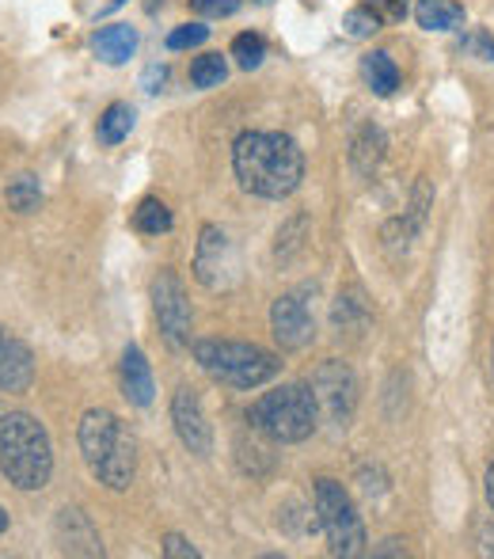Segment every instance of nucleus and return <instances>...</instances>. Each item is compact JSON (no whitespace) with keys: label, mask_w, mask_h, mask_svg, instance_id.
<instances>
[{"label":"nucleus","mask_w":494,"mask_h":559,"mask_svg":"<svg viewBox=\"0 0 494 559\" xmlns=\"http://www.w3.org/2000/svg\"><path fill=\"white\" fill-rule=\"evenodd\" d=\"M232 171L255 199H289L304 179V153L289 133L248 130L232 145Z\"/></svg>","instance_id":"1"},{"label":"nucleus","mask_w":494,"mask_h":559,"mask_svg":"<svg viewBox=\"0 0 494 559\" xmlns=\"http://www.w3.org/2000/svg\"><path fill=\"white\" fill-rule=\"evenodd\" d=\"M0 476L20 491H43L53 476V445L27 412L0 415Z\"/></svg>","instance_id":"2"},{"label":"nucleus","mask_w":494,"mask_h":559,"mask_svg":"<svg viewBox=\"0 0 494 559\" xmlns=\"http://www.w3.org/2000/svg\"><path fill=\"white\" fill-rule=\"evenodd\" d=\"M76 442H81L84 464L88 472L111 491H125L133 484V472H137V453H133V438L125 435L122 419L107 407H92L84 412L81 430H76Z\"/></svg>","instance_id":"3"},{"label":"nucleus","mask_w":494,"mask_h":559,"mask_svg":"<svg viewBox=\"0 0 494 559\" xmlns=\"http://www.w3.org/2000/svg\"><path fill=\"white\" fill-rule=\"evenodd\" d=\"M248 423L258 435L270 438V442L297 445L316 435L320 407H316L312 389H304V384H281V389L266 392V396H258L255 404H251Z\"/></svg>","instance_id":"4"},{"label":"nucleus","mask_w":494,"mask_h":559,"mask_svg":"<svg viewBox=\"0 0 494 559\" xmlns=\"http://www.w3.org/2000/svg\"><path fill=\"white\" fill-rule=\"evenodd\" d=\"M194 361L229 389H258L281 369V361L270 350L255 343H237V338H198Z\"/></svg>","instance_id":"5"},{"label":"nucleus","mask_w":494,"mask_h":559,"mask_svg":"<svg viewBox=\"0 0 494 559\" xmlns=\"http://www.w3.org/2000/svg\"><path fill=\"white\" fill-rule=\"evenodd\" d=\"M312 495H316V525L324 530L332 556H342V559L365 556L370 537H365L362 514H358L347 487H342L339 479H316V491Z\"/></svg>","instance_id":"6"},{"label":"nucleus","mask_w":494,"mask_h":559,"mask_svg":"<svg viewBox=\"0 0 494 559\" xmlns=\"http://www.w3.org/2000/svg\"><path fill=\"white\" fill-rule=\"evenodd\" d=\"M312 396H316V407L335 430H347L350 419L358 412V377L347 361L332 358V361H320L312 369Z\"/></svg>","instance_id":"7"},{"label":"nucleus","mask_w":494,"mask_h":559,"mask_svg":"<svg viewBox=\"0 0 494 559\" xmlns=\"http://www.w3.org/2000/svg\"><path fill=\"white\" fill-rule=\"evenodd\" d=\"M194 278L214 294H225L240 282V255L221 225H202L194 248Z\"/></svg>","instance_id":"8"},{"label":"nucleus","mask_w":494,"mask_h":559,"mask_svg":"<svg viewBox=\"0 0 494 559\" xmlns=\"http://www.w3.org/2000/svg\"><path fill=\"white\" fill-rule=\"evenodd\" d=\"M153 312L160 320L168 346L179 350V346L191 343V301H186V289L176 271H160L153 278Z\"/></svg>","instance_id":"9"},{"label":"nucleus","mask_w":494,"mask_h":559,"mask_svg":"<svg viewBox=\"0 0 494 559\" xmlns=\"http://www.w3.org/2000/svg\"><path fill=\"white\" fill-rule=\"evenodd\" d=\"M171 423H176L179 442L191 449L194 456H209L214 453V427L206 419V407H202V396L194 389H179L171 396Z\"/></svg>","instance_id":"10"},{"label":"nucleus","mask_w":494,"mask_h":559,"mask_svg":"<svg viewBox=\"0 0 494 559\" xmlns=\"http://www.w3.org/2000/svg\"><path fill=\"white\" fill-rule=\"evenodd\" d=\"M270 332L278 338L281 350H304L316 338V324H312L309 305L297 294H281L270 305Z\"/></svg>","instance_id":"11"},{"label":"nucleus","mask_w":494,"mask_h":559,"mask_svg":"<svg viewBox=\"0 0 494 559\" xmlns=\"http://www.w3.org/2000/svg\"><path fill=\"white\" fill-rule=\"evenodd\" d=\"M53 533H58L61 552H69V556H104V540H99V530L92 525V518L84 514L81 507L58 510Z\"/></svg>","instance_id":"12"},{"label":"nucleus","mask_w":494,"mask_h":559,"mask_svg":"<svg viewBox=\"0 0 494 559\" xmlns=\"http://www.w3.org/2000/svg\"><path fill=\"white\" fill-rule=\"evenodd\" d=\"M31 384H35V354L23 338L8 335L0 328V389L27 392Z\"/></svg>","instance_id":"13"},{"label":"nucleus","mask_w":494,"mask_h":559,"mask_svg":"<svg viewBox=\"0 0 494 559\" xmlns=\"http://www.w3.org/2000/svg\"><path fill=\"white\" fill-rule=\"evenodd\" d=\"M122 396L137 407H148L156 396L153 369H148V358L141 346H125L122 350Z\"/></svg>","instance_id":"14"},{"label":"nucleus","mask_w":494,"mask_h":559,"mask_svg":"<svg viewBox=\"0 0 494 559\" xmlns=\"http://www.w3.org/2000/svg\"><path fill=\"white\" fill-rule=\"evenodd\" d=\"M92 50H96L99 61L107 66H122L137 53V31L130 23H111V27H99L96 38H92Z\"/></svg>","instance_id":"15"},{"label":"nucleus","mask_w":494,"mask_h":559,"mask_svg":"<svg viewBox=\"0 0 494 559\" xmlns=\"http://www.w3.org/2000/svg\"><path fill=\"white\" fill-rule=\"evenodd\" d=\"M384 148H388L384 130L376 122H365L362 130L354 133V141H350V164H354L358 176H373V171L381 168Z\"/></svg>","instance_id":"16"},{"label":"nucleus","mask_w":494,"mask_h":559,"mask_svg":"<svg viewBox=\"0 0 494 559\" xmlns=\"http://www.w3.org/2000/svg\"><path fill=\"white\" fill-rule=\"evenodd\" d=\"M414 20H419L422 31H457L465 27V8L453 4V0H419Z\"/></svg>","instance_id":"17"},{"label":"nucleus","mask_w":494,"mask_h":559,"mask_svg":"<svg viewBox=\"0 0 494 559\" xmlns=\"http://www.w3.org/2000/svg\"><path fill=\"white\" fill-rule=\"evenodd\" d=\"M362 81L370 84L376 96H391L399 88V66L391 61V53L373 50L362 58Z\"/></svg>","instance_id":"18"},{"label":"nucleus","mask_w":494,"mask_h":559,"mask_svg":"<svg viewBox=\"0 0 494 559\" xmlns=\"http://www.w3.org/2000/svg\"><path fill=\"white\" fill-rule=\"evenodd\" d=\"M4 199H8V210H15V214H35V210L43 206V187H38L35 176H15L12 183H8Z\"/></svg>","instance_id":"19"},{"label":"nucleus","mask_w":494,"mask_h":559,"mask_svg":"<svg viewBox=\"0 0 494 559\" xmlns=\"http://www.w3.org/2000/svg\"><path fill=\"white\" fill-rule=\"evenodd\" d=\"M171 210L164 206L160 199H145L137 210H133V228L145 236H160V233H171Z\"/></svg>","instance_id":"20"},{"label":"nucleus","mask_w":494,"mask_h":559,"mask_svg":"<svg viewBox=\"0 0 494 559\" xmlns=\"http://www.w3.org/2000/svg\"><path fill=\"white\" fill-rule=\"evenodd\" d=\"M133 130V107L130 104H111L99 118V141L104 145H119V141L130 138Z\"/></svg>","instance_id":"21"},{"label":"nucleus","mask_w":494,"mask_h":559,"mask_svg":"<svg viewBox=\"0 0 494 559\" xmlns=\"http://www.w3.org/2000/svg\"><path fill=\"white\" fill-rule=\"evenodd\" d=\"M332 320H335V332H347V335H358L365 324H370V312H365V305L358 301V297H350V294H339V301H335V312H332Z\"/></svg>","instance_id":"22"},{"label":"nucleus","mask_w":494,"mask_h":559,"mask_svg":"<svg viewBox=\"0 0 494 559\" xmlns=\"http://www.w3.org/2000/svg\"><path fill=\"white\" fill-rule=\"evenodd\" d=\"M225 76H229V66H225L221 53H202V58H194V66H191L194 88H217Z\"/></svg>","instance_id":"23"},{"label":"nucleus","mask_w":494,"mask_h":559,"mask_svg":"<svg viewBox=\"0 0 494 559\" xmlns=\"http://www.w3.org/2000/svg\"><path fill=\"white\" fill-rule=\"evenodd\" d=\"M232 58H237L240 69H258L266 58V43L258 35H251V31H244V35L232 38Z\"/></svg>","instance_id":"24"},{"label":"nucleus","mask_w":494,"mask_h":559,"mask_svg":"<svg viewBox=\"0 0 494 559\" xmlns=\"http://www.w3.org/2000/svg\"><path fill=\"white\" fill-rule=\"evenodd\" d=\"M342 31H347L350 38H370L373 31H381V15H376L373 8H350L347 20H342Z\"/></svg>","instance_id":"25"},{"label":"nucleus","mask_w":494,"mask_h":559,"mask_svg":"<svg viewBox=\"0 0 494 559\" xmlns=\"http://www.w3.org/2000/svg\"><path fill=\"white\" fill-rule=\"evenodd\" d=\"M209 38V27H202V23H183V27H176L168 35V50H194V46H202Z\"/></svg>","instance_id":"26"},{"label":"nucleus","mask_w":494,"mask_h":559,"mask_svg":"<svg viewBox=\"0 0 494 559\" xmlns=\"http://www.w3.org/2000/svg\"><path fill=\"white\" fill-rule=\"evenodd\" d=\"M460 50L472 53V58H480V61H494V38H491L483 27H475L472 35H465V43H460Z\"/></svg>","instance_id":"27"},{"label":"nucleus","mask_w":494,"mask_h":559,"mask_svg":"<svg viewBox=\"0 0 494 559\" xmlns=\"http://www.w3.org/2000/svg\"><path fill=\"white\" fill-rule=\"evenodd\" d=\"M191 8L206 20H225L240 8V0H191Z\"/></svg>","instance_id":"28"},{"label":"nucleus","mask_w":494,"mask_h":559,"mask_svg":"<svg viewBox=\"0 0 494 559\" xmlns=\"http://www.w3.org/2000/svg\"><path fill=\"white\" fill-rule=\"evenodd\" d=\"M164 556L168 559H198V548H194L186 537H179V533H171V537H164Z\"/></svg>","instance_id":"29"},{"label":"nucleus","mask_w":494,"mask_h":559,"mask_svg":"<svg viewBox=\"0 0 494 559\" xmlns=\"http://www.w3.org/2000/svg\"><path fill=\"white\" fill-rule=\"evenodd\" d=\"M376 15H381V20L399 23L407 15V0H376Z\"/></svg>","instance_id":"30"},{"label":"nucleus","mask_w":494,"mask_h":559,"mask_svg":"<svg viewBox=\"0 0 494 559\" xmlns=\"http://www.w3.org/2000/svg\"><path fill=\"white\" fill-rule=\"evenodd\" d=\"M164 81H168V66H148L145 76H141V88H145V92H160Z\"/></svg>","instance_id":"31"},{"label":"nucleus","mask_w":494,"mask_h":559,"mask_svg":"<svg viewBox=\"0 0 494 559\" xmlns=\"http://www.w3.org/2000/svg\"><path fill=\"white\" fill-rule=\"evenodd\" d=\"M373 556H407V548H403V540H384L381 548H373Z\"/></svg>","instance_id":"32"},{"label":"nucleus","mask_w":494,"mask_h":559,"mask_svg":"<svg viewBox=\"0 0 494 559\" xmlns=\"http://www.w3.org/2000/svg\"><path fill=\"white\" fill-rule=\"evenodd\" d=\"M487 502H491V510H494V464L487 468Z\"/></svg>","instance_id":"33"},{"label":"nucleus","mask_w":494,"mask_h":559,"mask_svg":"<svg viewBox=\"0 0 494 559\" xmlns=\"http://www.w3.org/2000/svg\"><path fill=\"white\" fill-rule=\"evenodd\" d=\"M4 530H8V514L0 510V533H4Z\"/></svg>","instance_id":"34"},{"label":"nucleus","mask_w":494,"mask_h":559,"mask_svg":"<svg viewBox=\"0 0 494 559\" xmlns=\"http://www.w3.org/2000/svg\"><path fill=\"white\" fill-rule=\"evenodd\" d=\"M491 358H494V350H491Z\"/></svg>","instance_id":"35"}]
</instances>
